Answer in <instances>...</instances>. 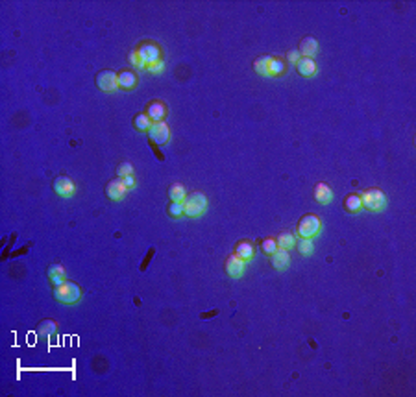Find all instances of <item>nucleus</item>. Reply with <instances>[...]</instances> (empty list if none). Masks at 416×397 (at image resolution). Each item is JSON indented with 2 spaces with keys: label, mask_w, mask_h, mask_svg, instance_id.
I'll list each match as a JSON object with an SVG mask.
<instances>
[{
  "label": "nucleus",
  "mask_w": 416,
  "mask_h": 397,
  "mask_svg": "<svg viewBox=\"0 0 416 397\" xmlns=\"http://www.w3.org/2000/svg\"><path fill=\"white\" fill-rule=\"evenodd\" d=\"M116 76L118 74H115L113 70H102V72H98V76H96V85L106 92L115 91V89H118Z\"/></svg>",
  "instance_id": "nucleus-6"
},
{
  "label": "nucleus",
  "mask_w": 416,
  "mask_h": 397,
  "mask_svg": "<svg viewBox=\"0 0 416 397\" xmlns=\"http://www.w3.org/2000/svg\"><path fill=\"white\" fill-rule=\"evenodd\" d=\"M298 59H300L298 50H291V52H289V56H287V61H289L291 65H296V63H298Z\"/></svg>",
  "instance_id": "nucleus-32"
},
{
  "label": "nucleus",
  "mask_w": 416,
  "mask_h": 397,
  "mask_svg": "<svg viewBox=\"0 0 416 397\" xmlns=\"http://www.w3.org/2000/svg\"><path fill=\"white\" fill-rule=\"evenodd\" d=\"M122 181H124V185L128 187V189H132V187H135V177L133 176H128V177H122Z\"/></svg>",
  "instance_id": "nucleus-33"
},
{
  "label": "nucleus",
  "mask_w": 416,
  "mask_h": 397,
  "mask_svg": "<svg viewBox=\"0 0 416 397\" xmlns=\"http://www.w3.org/2000/svg\"><path fill=\"white\" fill-rule=\"evenodd\" d=\"M294 248H298V251L301 255H311L313 251H315V246H313V239H300L296 242V246Z\"/></svg>",
  "instance_id": "nucleus-25"
},
{
  "label": "nucleus",
  "mask_w": 416,
  "mask_h": 397,
  "mask_svg": "<svg viewBox=\"0 0 416 397\" xmlns=\"http://www.w3.org/2000/svg\"><path fill=\"white\" fill-rule=\"evenodd\" d=\"M183 209H185V216H191V218L202 216L204 211L208 209V198H206V194H202V192L187 194V198L183 199Z\"/></svg>",
  "instance_id": "nucleus-2"
},
{
  "label": "nucleus",
  "mask_w": 416,
  "mask_h": 397,
  "mask_svg": "<svg viewBox=\"0 0 416 397\" xmlns=\"http://www.w3.org/2000/svg\"><path fill=\"white\" fill-rule=\"evenodd\" d=\"M270 257H272L270 261H272V266H274L276 270H285L287 266L291 265V255H289V251H287V249L277 248Z\"/></svg>",
  "instance_id": "nucleus-12"
},
{
  "label": "nucleus",
  "mask_w": 416,
  "mask_h": 397,
  "mask_svg": "<svg viewBox=\"0 0 416 397\" xmlns=\"http://www.w3.org/2000/svg\"><path fill=\"white\" fill-rule=\"evenodd\" d=\"M54 298L61 303H65V305H74L76 301H80V298H82V288L76 283L63 281L61 285H56Z\"/></svg>",
  "instance_id": "nucleus-1"
},
{
  "label": "nucleus",
  "mask_w": 416,
  "mask_h": 397,
  "mask_svg": "<svg viewBox=\"0 0 416 397\" xmlns=\"http://www.w3.org/2000/svg\"><path fill=\"white\" fill-rule=\"evenodd\" d=\"M48 277H50V281L54 283V287H56V285H61V283L65 281V277H67L65 266L52 265L48 268Z\"/></svg>",
  "instance_id": "nucleus-17"
},
{
  "label": "nucleus",
  "mask_w": 416,
  "mask_h": 397,
  "mask_svg": "<svg viewBox=\"0 0 416 397\" xmlns=\"http://www.w3.org/2000/svg\"><path fill=\"white\" fill-rule=\"evenodd\" d=\"M254 253H255V249H254V244H250V242H239L235 248V255L241 257L242 261H250Z\"/></svg>",
  "instance_id": "nucleus-18"
},
{
  "label": "nucleus",
  "mask_w": 416,
  "mask_h": 397,
  "mask_svg": "<svg viewBox=\"0 0 416 397\" xmlns=\"http://www.w3.org/2000/svg\"><path fill=\"white\" fill-rule=\"evenodd\" d=\"M54 191H56V194L61 196V198H70L76 191V185L70 177L59 176V177H56V181H54Z\"/></svg>",
  "instance_id": "nucleus-8"
},
{
  "label": "nucleus",
  "mask_w": 416,
  "mask_h": 397,
  "mask_svg": "<svg viewBox=\"0 0 416 397\" xmlns=\"http://www.w3.org/2000/svg\"><path fill=\"white\" fill-rule=\"evenodd\" d=\"M126 191H128V187L124 185L122 177H116V179H113V181H109L108 187H106V194H108V198L115 199V201L116 199L124 198Z\"/></svg>",
  "instance_id": "nucleus-10"
},
{
  "label": "nucleus",
  "mask_w": 416,
  "mask_h": 397,
  "mask_svg": "<svg viewBox=\"0 0 416 397\" xmlns=\"http://www.w3.org/2000/svg\"><path fill=\"white\" fill-rule=\"evenodd\" d=\"M320 227H322V223H320V218H318V216L305 215L298 222L296 231H298L300 239H313V237H316V235L320 233Z\"/></svg>",
  "instance_id": "nucleus-3"
},
{
  "label": "nucleus",
  "mask_w": 416,
  "mask_h": 397,
  "mask_svg": "<svg viewBox=\"0 0 416 397\" xmlns=\"http://www.w3.org/2000/svg\"><path fill=\"white\" fill-rule=\"evenodd\" d=\"M300 56H303V58H313L318 54V41H316L315 37H305V39H301L300 43Z\"/></svg>",
  "instance_id": "nucleus-11"
},
{
  "label": "nucleus",
  "mask_w": 416,
  "mask_h": 397,
  "mask_svg": "<svg viewBox=\"0 0 416 397\" xmlns=\"http://www.w3.org/2000/svg\"><path fill=\"white\" fill-rule=\"evenodd\" d=\"M137 54L141 56V59L144 61V65L146 66L152 65V63H156V61H159V56H161V52H159V48L154 44V43H142L141 46L137 48Z\"/></svg>",
  "instance_id": "nucleus-7"
},
{
  "label": "nucleus",
  "mask_w": 416,
  "mask_h": 397,
  "mask_svg": "<svg viewBox=\"0 0 416 397\" xmlns=\"http://www.w3.org/2000/svg\"><path fill=\"white\" fill-rule=\"evenodd\" d=\"M163 66H165V63H163V61L159 59V61H156V63H152V65H148V66H146V68H148V70H150V72H152V74H159V72L163 70Z\"/></svg>",
  "instance_id": "nucleus-31"
},
{
  "label": "nucleus",
  "mask_w": 416,
  "mask_h": 397,
  "mask_svg": "<svg viewBox=\"0 0 416 397\" xmlns=\"http://www.w3.org/2000/svg\"><path fill=\"white\" fill-rule=\"evenodd\" d=\"M133 126L139 132H148L150 126H152V120H150V116L146 113H141V115H137L133 118Z\"/></svg>",
  "instance_id": "nucleus-22"
},
{
  "label": "nucleus",
  "mask_w": 416,
  "mask_h": 397,
  "mask_svg": "<svg viewBox=\"0 0 416 397\" xmlns=\"http://www.w3.org/2000/svg\"><path fill=\"white\" fill-rule=\"evenodd\" d=\"M116 176H118V177H128V176H133L132 163H122V165L116 166Z\"/></svg>",
  "instance_id": "nucleus-30"
},
{
  "label": "nucleus",
  "mask_w": 416,
  "mask_h": 397,
  "mask_svg": "<svg viewBox=\"0 0 416 397\" xmlns=\"http://www.w3.org/2000/svg\"><path fill=\"white\" fill-rule=\"evenodd\" d=\"M56 331H58V325H56V322H52V320H45V322H41L39 323V327H37V332H39L41 336H52Z\"/></svg>",
  "instance_id": "nucleus-23"
},
{
  "label": "nucleus",
  "mask_w": 416,
  "mask_h": 397,
  "mask_svg": "<svg viewBox=\"0 0 416 397\" xmlns=\"http://www.w3.org/2000/svg\"><path fill=\"white\" fill-rule=\"evenodd\" d=\"M146 111H148L146 115L150 116L152 122H163V118H165V115H166V109L161 102H152Z\"/></svg>",
  "instance_id": "nucleus-15"
},
{
  "label": "nucleus",
  "mask_w": 416,
  "mask_h": 397,
  "mask_svg": "<svg viewBox=\"0 0 416 397\" xmlns=\"http://www.w3.org/2000/svg\"><path fill=\"white\" fill-rule=\"evenodd\" d=\"M168 198H170V201H183V199L187 198V191H185V187H183L182 183H174L168 189Z\"/></svg>",
  "instance_id": "nucleus-20"
},
{
  "label": "nucleus",
  "mask_w": 416,
  "mask_h": 397,
  "mask_svg": "<svg viewBox=\"0 0 416 397\" xmlns=\"http://www.w3.org/2000/svg\"><path fill=\"white\" fill-rule=\"evenodd\" d=\"M346 209L349 213H357L363 209V201H361V194H349L346 198Z\"/></svg>",
  "instance_id": "nucleus-24"
},
{
  "label": "nucleus",
  "mask_w": 416,
  "mask_h": 397,
  "mask_svg": "<svg viewBox=\"0 0 416 397\" xmlns=\"http://www.w3.org/2000/svg\"><path fill=\"white\" fill-rule=\"evenodd\" d=\"M261 249H263L265 253H268V255H272L276 249H277V242H276V239H265L263 242H261Z\"/></svg>",
  "instance_id": "nucleus-28"
},
{
  "label": "nucleus",
  "mask_w": 416,
  "mask_h": 397,
  "mask_svg": "<svg viewBox=\"0 0 416 397\" xmlns=\"http://www.w3.org/2000/svg\"><path fill=\"white\" fill-rule=\"evenodd\" d=\"M361 201H363V207L368 211H381L383 207L387 205V196L379 189H370L361 194Z\"/></svg>",
  "instance_id": "nucleus-4"
},
{
  "label": "nucleus",
  "mask_w": 416,
  "mask_h": 397,
  "mask_svg": "<svg viewBox=\"0 0 416 397\" xmlns=\"http://www.w3.org/2000/svg\"><path fill=\"white\" fill-rule=\"evenodd\" d=\"M148 135L156 144H165V142H168V139H170V130H168L166 122H152V126H150V130H148Z\"/></svg>",
  "instance_id": "nucleus-5"
},
{
  "label": "nucleus",
  "mask_w": 416,
  "mask_h": 397,
  "mask_svg": "<svg viewBox=\"0 0 416 397\" xmlns=\"http://www.w3.org/2000/svg\"><path fill=\"white\" fill-rule=\"evenodd\" d=\"M285 72V63H283V59H277V58H272L270 61V68H268V76H279Z\"/></svg>",
  "instance_id": "nucleus-26"
},
{
  "label": "nucleus",
  "mask_w": 416,
  "mask_h": 397,
  "mask_svg": "<svg viewBox=\"0 0 416 397\" xmlns=\"http://www.w3.org/2000/svg\"><path fill=\"white\" fill-rule=\"evenodd\" d=\"M270 61H272V58H270V56H263V58L255 59V61H254V70H255L259 76H268Z\"/></svg>",
  "instance_id": "nucleus-21"
},
{
  "label": "nucleus",
  "mask_w": 416,
  "mask_h": 397,
  "mask_svg": "<svg viewBox=\"0 0 416 397\" xmlns=\"http://www.w3.org/2000/svg\"><path fill=\"white\" fill-rule=\"evenodd\" d=\"M128 61H130V65L133 66H137V68H146V65H144V61L141 59V56L137 54V50H133V52H130V56H128Z\"/></svg>",
  "instance_id": "nucleus-29"
},
{
  "label": "nucleus",
  "mask_w": 416,
  "mask_h": 397,
  "mask_svg": "<svg viewBox=\"0 0 416 397\" xmlns=\"http://www.w3.org/2000/svg\"><path fill=\"white\" fill-rule=\"evenodd\" d=\"M315 199L318 201V203H322V205L329 203V201L333 199L331 187H329V185H325V183H318V185L315 187Z\"/></svg>",
  "instance_id": "nucleus-14"
},
{
  "label": "nucleus",
  "mask_w": 416,
  "mask_h": 397,
  "mask_svg": "<svg viewBox=\"0 0 416 397\" xmlns=\"http://www.w3.org/2000/svg\"><path fill=\"white\" fill-rule=\"evenodd\" d=\"M244 266H246V261H242L241 257L237 255H231L228 257V261H226V273L230 275V277H242V273H244Z\"/></svg>",
  "instance_id": "nucleus-9"
},
{
  "label": "nucleus",
  "mask_w": 416,
  "mask_h": 397,
  "mask_svg": "<svg viewBox=\"0 0 416 397\" xmlns=\"http://www.w3.org/2000/svg\"><path fill=\"white\" fill-rule=\"evenodd\" d=\"M168 215L172 216V218H180V216H185L183 201H170V205H168Z\"/></svg>",
  "instance_id": "nucleus-27"
},
{
  "label": "nucleus",
  "mask_w": 416,
  "mask_h": 397,
  "mask_svg": "<svg viewBox=\"0 0 416 397\" xmlns=\"http://www.w3.org/2000/svg\"><path fill=\"white\" fill-rule=\"evenodd\" d=\"M116 82H118V87H120V89L132 91L133 87L137 85V76L133 74L132 70H122L120 74L116 76Z\"/></svg>",
  "instance_id": "nucleus-13"
},
{
  "label": "nucleus",
  "mask_w": 416,
  "mask_h": 397,
  "mask_svg": "<svg viewBox=\"0 0 416 397\" xmlns=\"http://www.w3.org/2000/svg\"><path fill=\"white\" fill-rule=\"evenodd\" d=\"M296 70L301 76H313L316 72V63L313 58H300L296 63Z\"/></svg>",
  "instance_id": "nucleus-16"
},
{
  "label": "nucleus",
  "mask_w": 416,
  "mask_h": 397,
  "mask_svg": "<svg viewBox=\"0 0 416 397\" xmlns=\"http://www.w3.org/2000/svg\"><path fill=\"white\" fill-rule=\"evenodd\" d=\"M276 242H277V248L289 251V249H292L296 246V237H294L292 233H281V235L276 239Z\"/></svg>",
  "instance_id": "nucleus-19"
}]
</instances>
